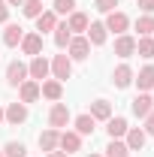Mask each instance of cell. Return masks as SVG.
Listing matches in <instances>:
<instances>
[{
	"mask_svg": "<svg viewBox=\"0 0 154 157\" xmlns=\"http://www.w3.org/2000/svg\"><path fill=\"white\" fill-rule=\"evenodd\" d=\"M27 76L33 78V82H45V78L52 76V60L45 58V55L30 58V63H27Z\"/></svg>",
	"mask_w": 154,
	"mask_h": 157,
	"instance_id": "obj_1",
	"label": "cell"
},
{
	"mask_svg": "<svg viewBox=\"0 0 154 157\" xmlns=\"http://www.w3.org/2000/svg\"><path fill=\"white\" fill-rule=\"evenodd\" d=\"M73 121V115H70V109H67V103H52V109H48V127H55V130H64L67 124Z\"/></svg>",
	"mask_w": 154,
	"mask_h": 157,
	"instance_id": "obj_2",
	"label": "cell"
},
{
	"mask_svg": "<svg viewBox=\"0 0 154 157\" xmlns=\"http://www.w3.org/2000/svg\"><path fill=\"white\" fill-rule=\"evenodd\" d=\"M88 55H91V42H88L85 33L70 39V45H67V58L70 60H88Z\"/></svg>",
	"mask_w": 154,
	"mask_h": 157,
	"instance_id": "obj_3",
	"label": "cell"
},
{
	"mask_svg": "<svg viewBox=\"0 0 154 157\" xmlns=\"http://www.w3.org/2000/svg\"><path fill=\"white\" fill-rule=\"evenodd\" d=\"M27 63H24V60H9V63H6V85H9V88H18L21 82H27Z\"/></svg>",
	"mask_w": 154,
	"mask_h": 157,
	"instance_id": "obj_4",
	"label": "cell"
},
{
	"mask_svg": "<svg viewBox=\"0 0 154 157\" xmlns=\"http://www.w3.org/2000/svg\"><path fill=\"white\" fill-rule=\"evenodd\" d=\"M103 24H106V30H109V33H115V36H121V33H127V30H130V18H127V12H121V9L109 12Z\"/></svg>",
	"mask_w": 154,
	"mask_h": 157,
	"instance_id": "obj_5",
	"label": "cell"
},
{
	"mask_svg": "<svg viewBox=\"0 0 154 157\" xmlns=\"http://www.w3.org/2000/svg\"><path fill=\"white\" fill-rule=\"evenodd\" d=\"M70 76H73V60L67 58V55H55V58H52V78L67 82Z\"/></svg>",
	"mask_w": 154,
	"mask_h": 157,
	"instance_id": "obj_6",
	"label": "cell"
},
{
	"mask_svg": "<svg viewBox=\"0 0 154 157\" xmlns=\"http://www.w3.org/2000/svg\"><path fill=\"white\" fill-rule=\"evenodd\" d=\"M133 67H130V63H118L115 67V73H112V85H115L118 91H124V88H130V85H133Z\"/></svg>",
	"mask_w": 154,
	"mask_h": 157,
	"instance_id": "obj_7",
	"label": "cell"
},
{
	"mask_svg": "<svg viewBox=\"0 0 154 157\" xmlns=\"http://www.w3.org/2000/svg\"><path fill=\"white\" fill-rule=\"evenodd\" d=\"M39 94L45 100H52V103H58L60 97H64V82H58V78H45V82H39Z\"/></svg>",
	"mask_w": 154,
	"mask_h": 157,
	"instance_id": "obj_8",
	"label": "cell"
},
{
	"mask_svg": "<svg viewBox=\"0 0 154 157\" xmlns=\"http://www.w3.org/2000/svg\"><path fill=\"white\" fill-rule=\"evenodd\" d=\"M3 115H6V124H12V127H18V124H24L27 121V106L24 103H9L6 109H3Z\"/></svg>",
	"mask_w": 154,
	"mask_h": 157,
	"instance_id": "obj_9",
	"label": "cell"
},
{
	"mask_svg": "<svg viewBox=\"0 0 154 157\" xmlns=\"http://www.w3.org/2000/svg\"><path fill=\"white\" fill-rule=\"evenodd\" d=\"M58 148H60V151H67V154H76V151H82V136H79L76 130H60Z\"/></svg>",
	"mask_w": 154,
	"mask_h": 157,
	"instance_id": "obj_10",
	"label": "cell"
},
{
	"mask_svg": "<svg viewBox=\"0 0 154 157\" xmlns=\"http://www.w3.org/2000/svg\"><path fill=\"white\" fill-rule=\"evenodd\" d=\"M39 97H42V94H39V82H33V78H27V82H21V85H18V100L24 103V106L37 103Z\"/></svg>",
	"mask_w": 154,
	"mask_h": 157,
	"instance_id": "obj_11",
	"label": "cell"
},
{
	"mask_svg": "<svg viewBox=\"0 0 154 157\" xmlns=\"http://www.w3.org/2000/svg\"><path fill=\"white\" fill-rule=\"evenodd\" d=\"M133 82H136V88H139V94H148V91H154V63L142 67V70L133 76Z\"/></svg>",
	"mask_w": 154,
	"mask_h": 157,
	"instance_id": "obj_12",
	"label": "cell"
},
{
	"mask_svg": "<svg viewBox=\"0 0 154 157\" xmlns=\"http://www.w3.org/2000/svg\"><path fill=\"white\" fill-rule=\"evenodd\" d=\"M21 52H24V55H30V58L42 55V33H37V30L24 33V39H21Z\"/></svg>",
	"mask_w": 154,
	"mask_h": 157,
	"instance_id": "obj_13",
	"label": "cell"
},
{
	"mask_svg": "<svg viewBox=\"0 0 154 157\" xmlns=\"http://www.w3.org/2000/svg\"><path fill=\"white\" fill-rule=\"evenodd\" d=\"M145 142H148V136H145V130H142V127H130V130L124 133V145H127L130 151H142V148H145Z\"/></svg>",
	"mask_w": 154,
	"mask_h": 157,
	"instance_id": "obj_14",
	"label": "cell"
},
{
	"mask_svg": "<svg viewBox=\"0 0 154 157\" xmlns=\"http://www.w3.org/2000/svg\"><path fill=\"white\" fill-rule=\"evenodd\" d=\"M154 109V100H151V94H136L133 100H130V112H133L136 118H145L148 112Z\"/></svg>",
	"mask_w": 154,
	"mask_h": 157,
	"instance_id": "obj_15",
	"label": "cell"
},
{
	"mask_svg": "<svg viewBox=\"0 0 154 157\" xmlns=\"http://www.w3.org/2000/svg\"><path fill=\"white\" fill-rule=\"evenodd\" d=\"M115 55L118 58H130V55H136V36H130V33H121V36H115Z\"/></svg>",
	"mask_w": 154,
	"mask_h": 157,
	"instance_id": "obj_16",
	"label": "cell"
},
{
	"mask_svg": "<svg viewBox=\"0 0 154 157\" xmlns=\"http://www.w3.org/2000/svg\"><path fill=\"white\" fill-rule=\"evenodd\" d=\"M85 36H88L91 45H103V42L109 39V30H106V24H103V21H91V24H88V30H85Z\"/></svg>",
	"mask_w": 154,
	"mask_h": 157,
	"instance_id": "obj_17",
	"label": "cell"
},
{
	"mask_svg": "<svg viewBox=\"0 0 154 157\" xmlns=\"http://www.w3.org/2000/svg\"><path fill=\"white\" fill-rule=\"evenodd\" d=\"M37 33H55V27H58V15L52 12V9H42V15H37Z\"/></svg>",
	"mask_w": 154,
	"mask_h": 157,
	"instance_id": "obj_18",
	"label": "cell"
},
{
	"mask_svg": "<svg viewBox=\"0 0 154 157\" xmlns=\"http://www.w3.org/2000/svg\"><path fill=\"white\" fill-rule=\"evenodd\" d=\"M127 130H130V124H127V118H121V115H112L109 121H106V133H109V139H124Z\"/></svg>",
	"mask_w": 154,
	"mask_h": 157,
	"instance_id": "obj_19",
	"label": "cell"
},
{
	"mask_svg": "<svg viewBox=\"0 0 154 157\" xmlns=\"http://www.w3.org/2000/svg\"><path fill=\"white\" fill-rule=\"evenodd\" d=\"M88 24H91V18H88L82 9H76V12H70V15H67V27L73 30V36L85 33V30H88Z\"/></svg>",
	"mask_w": 154,
	"mask_h": 157,
	"instance_id": "obj_20",
	"label": "cell"
},
{
	"mask_svg": "<svg viewBox=\"0 0 154 157\" xmlns=\"http://www.w3.org/2000/svg\"><path fill=\"white\" fill-rule=\"evenodd\" d=\"M73 130H76L79 136H94L97 121H94L91 115H88V112H85V115H76V118H73Z\"/></svg>",
	"mask_w": 154,
	"mask_h": 157,
	"instance_id": "obj_21",
	"label": "cell"
},
{
	"mask_svg": "<svg viewBox=\"0 0 154 157\" xmlns=\"http://www.w3.org/2000/svg\"><path fill=\"white\" fill-rule=\"evenodd\" d=\"M58 142H60V130L55 127H48V130H42L39 133V148L48 154V151H58Z\"/></svg>",
	"mask_w": 154,
	"mask_h": 157,
	"instance_id": "obj_22",
	"label": "cell"
},
{
	"mask_svg": "<svg viewBox=\"0 0 154 157\" xmlns=\"http://www.w3.org/2000/svg\"><path fill=\"white\" fill-rule=\"evenodd\" d=\"M21 39H24V27H21V24H6V30H3V45H6V48H15V45H21Z\"/></svg>",
	"mask_w": 154,
	"mask_h": 157,
	"instance_id": "obj_23",
	"label": "cell"
},
{
	"mask_svg": "<svg viewBox=\"0 0 154 157\" xmlns=\"http://www.w3.org/2000/svg\"><path fill=\"white\" fill-rule=\"evenodd\" d=\"M88 115L94 118V121H109L112 118V103L109 100H94L91 109H88Z\"/></svg>",
	"mask_w": 154,
	"mask_h": 157,
	"instance_id": "obj_24",
	"label": "cell"
},
{
	"mask_svg": "<svg viewBox=\"0 0 154 157\" xmlns=\"http://www.w3.org/2000/svg\"><path fill=\"white\" fill-rule=\"evenodd\" d=\"M70 39H73V30L67 27V21H58V27H55V45H58L60 52H67Z\"/></svg>",
	"mask_w": 154,
	"mask_h": 157,
	"instance_id": "obj_25",
	"label": "cell"
},
{
	"mask_svg": "<svg viewBox=\"0 0 154 157\" xmlns=\"http://www.w3.org/2000/svg\"><path fill=\"white\" fill-rule=\"evenodd\" d=\"M103 151H106L103 157H130V154H133V151L124 145V139H109V145H106Z\"/></svg>",
	"mask_w": 154,
	"mask_h": 157,
	"instance_id": "obj_26",
	"label": "cell"
},
{
	"mask_svg": "<svg viewBox=\"0 0 154 157\" xmlns=\"http://www.w3.org/2000/svg\"><path fill=\"white\" fill-rule=\"evenodd\" d=\"M136 55L145 58V60H151L154 58V36H139L136 39Z\"/></svg>",
	"mask_w": 154,
	"mask_h": 157,
	"instance_id": "obj_27",
	"label": "cell"
},
{
	"mask_svg": "<svg viewBox=\"0 0 154 157\" xmlns=\"http://www.w3.org/2000/svg\"><path fill=\"white\" fill-rule=\"evenodd\" d=\"M133 27L139 36H154V15H139Z\"/></svg>",
	"mask_w": 154,
	"mask_h": 157,
	"instance_id": "obj_28",
	"label": "cell"
},
{
	"mask_svg": "<svg viewBox=\"0 0 154 157\" xmlns=\"http://www.w3.org/2000/svg\"><path fill=\"white\" fill-rule=\"evenodd\" d=\"M76 0H55V6H52V12H55V15H70V12H76Z\"/></svg>",
	"mask_w": 154,
	"mask_h": 157,
	"instance_id": "obj_29",
	"label": "cell"
},
{
	"mask_svg": "<svg viewBox=\"0 0 154 157\" xmlns=\"http://www.w3.org/2000/svg\"><path fill=\"white\" fill-rule=\"evenodd\" d=\"M3 157H27L24 142H6V145H3Z\"/></svg>",
	"mask_w": 154,
	"mask_h": 157,
	"instance_id": "obj_30",
	"label": "cell"
},
{
	"mask_svg": "<svg viewBox=\"0 0 154 157\" xmlns=\"http://www.w3.org/2000/svg\"><path fill=\"white\" fill-rule=\"evenodd\" d=\"M21 12H24L27 18H37V15H42V0H24V3H21Z\"/></svg>",
	"mask_w": 154,
	"mask_h": 157,
	"instance_id": "obj_31",
	"label": "cell"
},
{
	"mask_svg": "<svg viewBox=\"0 0 154 157\" xmlns=\"http://www.w3.org/2000/svg\"><path fill=\"white\" fill-rule=\"evenodd\" d=\"M115 6H118V0H97V9H100V12H106V15H109V12H115Z\"/></svg>",
	"mask_w": 154,
	"mask_h": 157,
	"instance_id": "obj_32",
	"label": "cell"
},
{
	"mask_svg": "<svg viewBox=\"0 0 154 157\" xmlns=\"http://www.w3.org/2000/svg\"><path fill=\"white\" fill-rule=\"evenodd\" d=\"M142 121H145V127H142V130H145V136H154V109L142 118Z\"/></svg>",
	"mask_w": 154,
	"mask_h": 157,
	"instance_id": "obj_33",
	"label": "cell"
},
{
	"mask_svg": "<svg viewBox=\"0 0 154 157\" xmlns=\"http://www.w3.org/2000/svg\"><path fill=\"white\" fill-rule=\"evenodd\" d=\"M136 3H139L142 15H154V0H136Z\"/></svg>",
	"mask_w": 154,
	"mask_h": 157,
	"instance_id": "obj_34",
	"label": "cell"
},
{
	"mask_svg": "<svg viewBox=\"0 0 154 157\" xmlns=\"http://www.w3.org/2000/svg\"><path fill=\"white\" fill-rule=\"evenodd\" d=\"M0 24H9V3L0 0Z\"/></svg>",
	"mask_w": 154,
	"mask_h": 157,
	"instance_id": "obj_35",
	"label": "cell"
},
{
	"mask_svg": "<svg viewBox=\"0 0 154 157\" xmlns=\"http://www.w3.org/2000/svg\"><path fill=\"white\" fill-rule=\"evenodd\" d=\"M45 157H70V154H67V151H60V148H58V151H48Z\"/></svg>",
	"mask_w": 154,
	"mask_h": 157,
	"instance_id": "obj_36",
	"label": "cell"
},
{
	"mask_svg": "<svg viewBox=\"0 0 154 157\" xmlns=\"http://www.w3.org/2000/svg\"><path fill=\"white\" fill-rule=\"evenodd\" d=\"M6 3H9V6H21L24 0H6Z\"/></svg>",
	"mask_w": 154,
	"mask_h": 157,
	"instance_id": "obj_37",
	"label": "cell"
},
{
	"mask_svg": "<svg viewBox=\"0 0 154 157\" xmlns=\"http://www.w3.org/2000/svg\"><path fill=\"white\" fill-rule=\"evenodd\" d=\"M3 121H6V115H3V106H0V124H3Z\"/></svg>",
	"mask_w": 154,
	"mask_h": 157,
	"instance_id": "obj_38",
	"label": "cell"
},
{
	"mask_svg": "<svg viewBox=\"0 0 154 157\" xmlns=\"http://www.w3.org/2000/svg\"><path fill=\"white\" fill-rule=\"evenodd\" d=\"M88 157H103V154H94V151H91V154H88Z\"/></svg>",
	"mask_w": 154,
	"mask_h": 157,
	"instance_id": "obj_39",
	"label": "cell"
},
{
	"mask_svg": "<svg viewBox=\"0 0 154 157\" xmlns=\"http://www.w3.org/2000/svg\"><path fill=\"white\" fill-rule=\"evenodd\" d=\"M0 157H3V151H0Z\"/></svg>",
	"mask_w": 154,
	"mask_h": 157,
	"instance_id": "obj_40",
	"label": "cell"
},
{
	"mask_svg": "<svg viewBox=\"0 0 154 157\" xmlns=\"http://www.w3.org/2000/svg\"><path fill=\"white\" fill-rule=\"evenodd\" d=\"M151 100H154V94H151Z\"/></svg>",
	"mask_w": 154,
	"mask_h": 157,
	"instance_id": "obj_41",
	"label": "cell"
}]
</instances>
